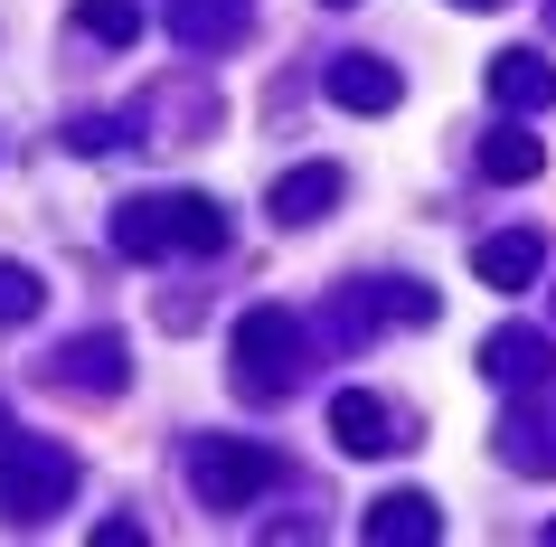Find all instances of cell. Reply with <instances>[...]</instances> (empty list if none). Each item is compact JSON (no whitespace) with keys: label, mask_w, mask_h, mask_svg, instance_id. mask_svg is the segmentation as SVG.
I'll list each match as a JSON object with an SVG mask.
<instances>
[{"label":"cell","mask_w":556,"mask_h":547,"mask_svg":"<svg viewBox=\"0 0 556 547\" xmlns=\"http://www.w3.org/2000/svg\"><path fill=\"white\" fill-rule=\"evenodd\" d=\"M547 20H556V0H547Z\"/></svg>","instance_id":"obj_23"},{"label":"cell","mask_w":556,"mask_h":547,"mask_svg":"<svg viewBox=\"0 0 556 547\" xmlns=\"http://www.w3.org/2000/svg\"><path fill=\"white\" fill-rule=\"evenodd\" d=\"M114 256H132V264L179 256V236H170V199H123V208H114Z\"/></svg>","instance_id":"obj_15"},{"label":"cell","mask_w":556,"mask_h":547,"mask_svg":"<svg viewBox=\"0 0 556 547\" xmlns=\"http://www.w3.org/2000/svg\"><path fill=\"white\" fill-rule=\"evenodd\" d=\"M491 104L500 114H547L556 104V66L538 58V48H500L491 58Z\"/></svg>","instance_id":"obj_9"},{"label":"cell","mask_w":556,"mask_h":547,"mask_svg":"<svg viewBox=\"0 0 556 547\" xmlns=\"http://www.w3.org/2000/svg\"><path fill=\"white\" fill-rule=\"evenodd\" d=\"M330 10H358V0H330Z\"/></svg>","instance_id":"obj_20"},{"label":"cell","mask_w":556,"mask_h":547,"mask_svg":"<svg viewBox=\"0 0 556 547\" xmlns=\"http://www.w3.org/2000/svg\"><path fill=\"white\" fill-rule=\"evenodd\" d=\"M76 38H94V48H132V38H142V10H132V0H76Z\"/></svg>","instance_id":"obj_17"},{"label":"cell","mask_w":556,"mask_h":547,"mask_svg":"<svg viewBox=\"0 0 556 547\" xmlns=\"http://www.w3.org/2000/svg\"><path fill=\"white\" fill-rule=\"evenodd\" d=\"M538 171H547V142L528 133V114L481 133V179H491V189H519V179H538Z\"/></svg>","instance_id":"obj_13"},{"label":"cell","mask_w":556,"mask_h":547,"mask_svg":"<svg viewBox=\"0 0 556 547\" xmlns=\"http://www.w3.org/2000/svg\"><path fill=\"white\" fill-rule=\"evenodd\" d=\"M538 264H547V246H538L528 227H509V236H481L471 274H481L491 293H528V284H538Z\"/></svg>","instance_id":"obj_14"},{"label":"cell","mask_w":556,"mask_h":547,"mask_svg":"<svg viewBox=\"0 0 556 547\" xmlns=\"http://www.w3.org/2000/svg\"><path fill=\"white\" fill-rule=\"evenodd\" d=\"M358 538H368V547H434L443 538V510L425 500V490H387V500H368Z\"/></svg>","instance_id":"obj_7"},{"label":"cell","mask_w":556,"mask_h":547,"mask_svg":"<svg viewBox=\"0 0 556 547\" xmlns=\"http://www.w3.org/2000/svg\"><path fill=\"white\" fill-rule=\"evenodd\" d=\"M463 10H491V0H463Z\"/></svg>","instance_id":"obj_21"},{"label":"cell","mask_w":556,"mask_h":547,"mask_svg":"<svg viewBox=\"0 0 556 547\" xmlns=\"http://www.w3.org/2000/svg\"><path fill=\"white\" fill-rule=\"evenodd\" d=\"M481 377H491V387H528V377H556L547 331H519V321H509V331H491V340H481Z\"/></svg>","instance_id":"obj_12"},{"label":"cell","mask_w":556,"mask_h":547,"mask_svg":"<svg viewBox=\"0 0 556 547\" xmlns=\"http://www.w3.org/2000/svg\"><path fill=\"white\" fill-rule=\"evenodd\" d=\"M500 462L509 472H556V377H538V406L500 415Z\"/></svg>","instance_id":"obj_5"},{"label":"cell","mask_w":556,"mask_h":547,"mask_svg":"<svg viewBox=\"0 0 556 547\" xmlns=\"http://www.w3.org/2000/svg\"><path fill=\"white\" fill-rule=\"evenodd\" d=\"M264 482H274V453L264 444H236V434H199L189 444V490H199V510L236 519V510H255Z\"/></svg>","instance_id":"obj_3"},{"label":"cell","mask_w":556,"mask_h":547,"mask_svg":"<svg viewBox=\"0 0 556 547\" xmlns=\"http://www.w3.org/2000/svg\"><path fill=\"white\" fill-rule=\"evenodd\" d=\"M123 377H132V359H123L114 331H86V340L58 349V387H86V397H123Z\"/></svg>","instance_id":"obj_10"},{"label":"cell","mask_w":556,"mask_h":547,"mask_svg":"<svg viewBox=\"0 0 556 547\" xmlns=\"http://www.w3.org/2000/svg\"><path fill=\"white\" fill-rule=\"evenodd\" d=\"M330 434H340V453H358V462H368V453H387V444H406L378 387H340V397H330Z\"/></svg>","instance_id":"obj_8"},{"label":"cell","mask_w":556,"mask_h":547,"mask_svg":"<svg viewBox=\"0 0 556 547\" xmlns=\"http://www.w3.org/2000/svg\"><path fill=\"white\" fill-rule=\"evenodd\" d=\"M321 95L340 104V114H396V95H406V76L387 58H368V48H350V58L321 66Z\"/></svg>","instance_id":"obj_4"},{"label":"cell","mask_w":556,"mask_h":547,"mask_svg":"<svg viewBox=\"0 0 556 547\" xmlns=\"http://www.w3.org/2000/svg\"><path fill=\"white\" fill-rule=\"evenodd\" d=\"M114 142H123L114 114H76V123H66V151H86V161H94V151H114Z\"/></svg>","instance_id":"obj_19"},{"label":"cell","mask_w":556,"mask_h":547,"mask_svg":"<svg viewBox=\"0 0 556 547\" xmlns=\"http://www.w3.org/2000/svg\"><path fill=\"white\" fill-rule=\"evenodd\" d=\"M340 189H350V179H340V161H302V171H283L274 179V227H321L330 208H340Z\"/></svg>","instance_id":"obj_6"},{"label":"cell","mask_w":556,"mask_h":547,"mask_svg":"<svg viewBox=\"0 0 556 547\" xmlns=\"http://www.w3.org/2000/svg\"><path fill=\"white\" fill-rule=\"evenodd\" d=\"M245 20H255V0H170V20H161V29L179 38V48H236V38H245Z\"/></svg>","instance_id":"obj_11"},{"label":"cell","mask_w":556,"mask_h":547,"mask_svg":"<svg viewBox=\"0 0 556 547\" xmlns=\"http://www.w3.org/2000/svg\"><path fill=\"white\" fill-rule=\"evenodd\" d=\"M161 199H170V236H179V256H217V246L236 236V217L207 199V189H161Z\"/></svg>","instance_id":"obj_16"},{"label":"cell","mask_w":556,"mask_h":547,"mask_svg":"<svg viewBox=\"0 0 556 547\" xmlns=\"http://www.w3.org/2000/svg\"><path fill=\"white\" fill-rule=\"evenodd\" d=\"M547 547H556V519H547Z\"/></svg>","instance_id":"obj_22"},{"label":"cell","mask_w":556,"mask_h":547,"mask_svg":"<svg viewBox=\"0 0 556 547\" xmlns=\"http://www.w3.org/2000/svg\"><path fill=\"white\" fill-rule=\"evenodd\" d=\"M302 359H312V331H302V312H283V302H255V312L236 321V340H227V369L245 397H293L302 387Z\"/></svg>","instance_id":"obj_2"},{"label":"cell","mask_w":556,"mask_h":547,"mask_svg":"<svg viewBox=\"0 0 556 547\" xmlns=\"http://www.w3.org/2000/svg\"><path fill=\"white\" fill-rule=\"evenodd\" d=\"M38 312H48V284H38L29 264L0 256V331H20V321H38Z\"/></svg>","instance_id":"obj_18"},{"label":"cell","mask_w":556,"mask_h":547,"mask_svg":"<svg viewBox=\"0 0 556 547\" xmlns=\"http://www.w3.org/2000/svg\"><path fill=\"white\" fill-rule=\"evenodd\" d=\"M76 500V453L48 434H0V529H48Z\"/></svg>","instance_id":"obj_1"}]
</instances>
